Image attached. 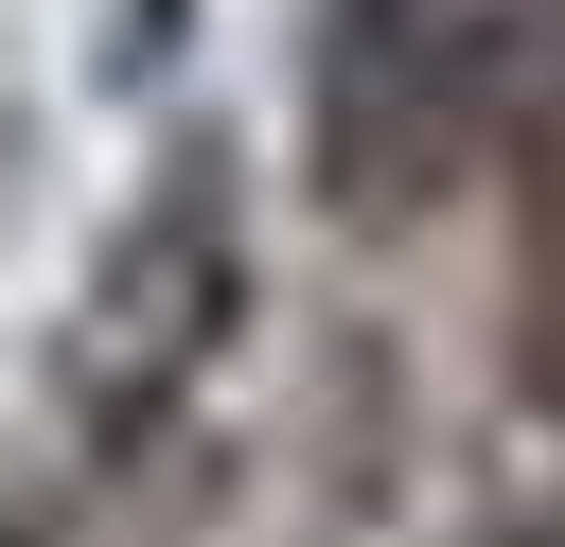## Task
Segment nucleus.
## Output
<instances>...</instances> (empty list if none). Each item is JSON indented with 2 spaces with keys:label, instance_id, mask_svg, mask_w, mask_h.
<instances>
[{
  "label": "nucleus",
  "instance_id": "nucleus-3",
  "mask_svg": "<svg viewBox=\"0 0 565 547\" xmlns=\"http://www.w3.org/2000/svg\"><path fill=\"white\" fill-rule=\"evenodd\" d=\"M530 388H547V423H565V282H547V335H530Z\"/></svg>",
  "mask_w": 565,
  "mask_h": 547
},
{
  "label": "nucleus",
  "instance_id": "nucleus-2",
  "mask_svg": "<svg viewBox=\"0 0 565 547\" xmlns=\"http://www.w3.org/2000/svg\"><path fill=\"white\" fill-rule=\"evenodd\" d=\"M230 300H247L230 176H212V159H177V194H141V212H124V247H106V265H88V300H71V406H88V423H159V406L194 388V353L230 335Z\"/></svg>",
  "mask_w": 565,
  "mask_h": 547
},
{
  "label": "nucleus",
  "instance_id": "nucleus-1",
  "mask_svg": "<svg viewBox=\"0 0 565 547\" xmlns=\"http://www.w3.org/2000/svg\"><path fill=\"white\" fill-rule=\"evenodd\" d=\"M477 88H494V35L459 0H318L300 124H318V176L353 212H424L477 141Z\"/></svg>",
  "mask_w": 565,
  "mask_h": 547
}]
</instances>
